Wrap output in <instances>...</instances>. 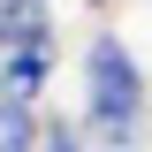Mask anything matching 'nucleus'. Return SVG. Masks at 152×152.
<instances>
[{"mask_svg":"<svg viewBox=\"0 0 152 152\" xmlns=\"http://www.w3.org/2000/svg\"><path fill=\"white\" fill-rule=\"evenodd\" d=\"M53 61H61V46H38V53H0V99L38 107V99H46V84H53Z\"/></svg>","mask_w":152,"mask_h":152,"instance_id":"f03ea898","label":"nucleus"},{"mask_svg":"<svg viewBox=\"0 0 152 152\" xmlns=\"http://www.w3.org/2000/svg\"><path fill=\"white\" fill-rule=\"evenodd\" d=\"M84 145H107V152L145 145V69L114 31L84 46Z\"/></svg>","mask_w":152,"mask_h":152,"instance_id":"f257e3e1","label":"nucleus"},{"mask_svg":"<svg viewBox=\"0 0 152 152\" xmlns=\"http://www.w3.org/2000/svg\"><path fill=\"white\" fill-rule=\"evenodd\" d=\"M38 152H84V122H46V137H38Z\"/></svg>","mask_w":152,"mask_h":152,"instance_id":"39448f33","label":"nucleus"},{"mask_svg":"<svg viewBox=\"0 0 152 152\" xmlns=\"http://www.w3.org/2000/svg\"><path fill=\"white\" fill-rule=\"evenodd\" d=\"M53 46V8L46 0H0V53H38Z\"/></svg>","mask_w":152,"mask_h":152,"instance_id":"7ed1b4c3","label":"nucleus"},{"mask_svg":"<svg viewBox=\"0 0 152 152\" xmlns=\"http://www.w3.org/2000/svg\"><path fill=\"white\" fill-rule=\"evenodd\" d=\"M38 137H46V114L0 99V152H38Z\"/></svg>","mask_w":152,"mask_h":152,"instance_id":"20e7f679","label":"nucleus"}]
</instances>
